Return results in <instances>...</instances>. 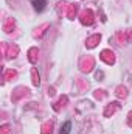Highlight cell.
Returning <instances> with one entry per match:
<instances>
[{"mask_svg": "<svg viewBox=\"0 0 132 134\" xmlns=\"http://www.w3.org/2000/svg\"><path fill=\"white\" fill-rule=\"evenodd\" d=\"M47 5H48L47 0H31V6L36 13H44L47 9Z\"/></svg>", "mask_w": 132, "mask_h": 134, "instance_id": "6da1fadb", "label": "cell"}, {"mask_svg": "<svg viewBox=\"0 0 132 134\" xmlns=\"http://www.w3.org/2000/svg\"><path fill=\"white\" fill-rule=\"evenodd\" d=\"M70 131H71V122L67 120V122H64V125L61 126L59 134H70Z\"/></svg>", "mask_w": 132, "mask_h": 134, "instance_id": "7a4b0ae2", "label": "cell"}]
</instances>
